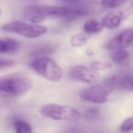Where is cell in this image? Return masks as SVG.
<instances>
[{"instance_id":"obj_17","label":"cell","mask_w":133,"mask_h":133,"mask_svg":"<svg viewBox=\"0 0 133 133\" xmlns=\"http://www.w3.org/2000/svg\"><path fill=\"white\" fill-rule=\"evenodd\" d=\"M125 1L126 0H102L101 6L104 9H111L118 6Z\"/></svg>"},{"instance_id":"obj_5","label":"cell","mask_w":133,"mask_h":133,"mask_svg":"<svg viewBox=\"0 0 133 133\" xmlns=\"http://www.w3.org/2000/svg\"><path fill=\"white\" fill-rule=\"evenodd\" d=\"M40 113L45 118L54 120H75L81 117L77 108L69 105L46 104L40 109Z\"/></svg>"},{"instance_id":"obj_18","label":"cell","mask_w":133,"mask_h":133,"mask_svg":"<svg viewBox=\"0 0 133 133\" xmlns=\"http://www.w3.org/2000/svg\"><path fill=\"white\" fill-rule=\"evenodd\" d=\"M133 129V118L132 117H129L127 119H125L121 123L119 127V130L122 133H129L132 131Z\"/></svg>"},{"instance_id":"obj_4","label":"cell","mask_w":133,"mask_h":133,"mask_svg":"<svg viewBox=\"0 0 133 133\" xmlns=\"http://www.w3.org/2000/svg\"><path fill=\"white\" fill-rule=\"evenodd\" d=\"M30 68L38 75L50 81L57 82L62 79L63 69L52 58L48 57H38L30 62Z\"/></svg>"},{"instance_id":"obj_14","label":"cell","mask_w":133,"mask_h":133,"mask_svg":"<svg viewBox=\"0 0 133 133\" xmlns=\"http://www.w3.org/2000/svg\"><path fill=\"white\" fill-rule=\"evenodd\" d=\"M16 133H32V128L28 122L23 119H16L14 121Z\"/></svg>"},{"instance_id":"obj_13","label":"cell","mask_w":133,"mask_h":133,"mask_svg":"<svg viewBox=\"0 0 133 133\" xmlns=\"http://www.w3.org/2000/svg\"><path fill=\"white\" fill-rule=\"evenodd\" d=\"M111 57L116 63H123L129 59V53L127 49H118L111 51Z\"/></svg>"},{"instance_id":"obj_15","label":"cell","mask_w":133,"mask_h":133,"mask_svg":"<svg viewBox=\"0 0 133 133\" xmlns=\"http://www.w3.org/2000/svg\"><path fill=\"white\" fill-rule=\"evenodd\" d=\"M88 41V37L86 34H77L74 35L70 39V44L72 45V46L75 48H78V46H83L84 44H86Z\"/></svg>"},{"instance_id":"obj_11","label":"cell","mask_w":133,"mask_h":133,"mask_svg":"<svg viewBox=\"0 0 133 133\" xmlns=\"http://www.w3.org/2000/svg\"><path fill=\"white\" fill-rule=\"evenodd\" d=\"M118 89L129 92L132 91V75L130 73L118 75Z\"/></svg>"},{"instance_id":"obj_20","label":"cell","mask_w":133,"mask_h":133,"mask_svg":"<svg viewBox=\"0 0 133 133\" xmlns=\"http://www.w3.org/2000/svg\"><path fill=\"white\" fill-rule=\"evenodd\" d=\"M15 64V62L12 60L6 58H0V69H4V68H8Z\"/></svg>"},{"instance_id":"obj_21","label":"cell","mask_w":133,"mask_h":133,"mask_svg":"<svg viewBox=\"0 0 133 133\" xmlns=\"http://www.w3.org/2000/svg\"><path fill=\"white\" fill-rule=\"evenodd\" d=\"M65 133H82V130L78 128H72V129H69V130H66Z\"/></svg>"},{"instance_id":"obj_12","label":"cell","mask_w":133,"mask_h":133,"mask_svg":"<svg viewBox=\"0 0 133 133\" xmlns=\"http://www.w3.org/2000/svg\"><path fill=\"white\" fill-rule=\"evenodd\" d=\"M102 28H102V26H101V24H100L99 21H98L97 19H94V18L87 20L83 26L84 31L88 34L98 33V32H99Z\"/></svg>"},{"instance_id":"obj_16","label":"cell","mask_w":133,"mask_h":133,"mask_svg":"<svg viewBox=\"0 0 133 133\" xmlns=\"http://www.w3.org/2000/svg\"><path fill=\"white\" fill-rule=\"evenodd\" d=\"M55 50V48H53L52 46L50 45H46V46H41L39 48H36L32 53H30V56H43L45 57L44 55H46V54H50Z\"/></svg>"},{"instance_id":"obj_22","label":"cell","mask_w":133,"mask_h":133,"mask_svg":"<svg viewBox=\"0 0 133 133\" xmlns=\"http://www.w3.org/2000/svg\"><path fill=\"white\" fill-rule=\"evenodd\" d=\"M66 1H78V0H66Z\"/></svg>"},{"instance_id":"obj_2","label":"cell","mask_w":133,"mask_h":133,"mask_svg":"<svg viewBox=\"0 0 133 133\" xmlns=\"http://www.w3.org/2000/svg\"><path fill=\"white\" fill-rule=\"evenodd\" d=\"M32 89V81L23 73L0 77V93L12 97L23 96Z\"/></svg>"},{"instance_id":"obj_9","label":"cell","mask_w":133,"mask_h":133,"mask_svg":"<svg viewBox=\"0 0 133 133\" xmlns=\"http://www.w3.org/2000/svg\"><path fill=\"white\" fill-rule=\"evenodd\" d=\"M124 19V14L121 11H112L108 13L100 21L102 28L108 29L117 28Z\"/></svg>"},{"instance_id":"obj_10","label":"cell","mask_w":133,"mask_h":133,"mask_svg":"<svg viewBox=\"0 0 133 133\" xmlns=\"http://www.w3.org/2000/svg\"><path fill=\"white\" fill-rule=\"evenodd\" d=\"M19 43L12 38H0V54L15 53L18 50Z\"/></svg>"},{"instance_id":"obj_8","label":"cell","mask_w":133,"mask_h":133,"mask_svg":"<svg viewBox=\"0 0 133 133\" xmlns=\"http://www.w3.org/2000/svg\"><path fill=\"white\" fill-rule=\"evenodd\" d=\"M132 36L133 33L131 28L123 30L118 35H117L114 38L109 40L106 48L110 52L118 49H127V48H129V45L131 44Z\"/></svg>"},{"instance_id":"obj_6","label":"cell","mask_w":133,"mask_h":133,"mask_svg":"<svg viewBox=\"0 0 133 133\" xmlns=\"http://www.w3.org/2000/svg\"><path fill=\"white\" fill-rule=\"evenodd\" d=\"M1 29L5 32L17 34L28 38H36L48 32V28L39 24H28L22 21H12L3 25Z\"/></svg>"},{"instance_id":"obj_3","label":"cell","mask_w":133,"mask_h":133,"mask_svg":"<svg viewBox=\"0 0 133 133\" xmlns=\"http://www.w3.org/2000/svg\"><path fill=\"white\" fill-rule=\"evenodd\" d=\"M116 89H118V75L84 89L80 92V98L93 103H105L109 100V95Z\"/></svg>"},{"instance_id":"obj_1","label":"cell","mask_w":133,"mask_h":133,"mask_svg":"<svg viewBox=\"0 0 133 133\" xmlns=\"http://www.w3.org/2000/svg\"><path fill=\"white\" fill-rule=\"evenodd\" d=\"M88 12L84 9L59 6H32L26 8L25 15L33 24H38L46 17H76L85 16Z\"/></svg>"},{"instance_id":"obj_7","label":"cell","mask_w":133,"mask_h":133,"mask_svg":"<svg viewBox=\"0 0 133 133\" xmlns=\"http://www.w3.org/2000/svg\"><path fill=\"white\" fill-rule=\"evenodd\" d=\"M100 71L92 65H78L73 66L69 71V77L73 80L84 83H94L100 78Z\"/></svg>"},{"instance_id":"obj_19","label":"cell","mask_w":133,"mask_h":133,"mask_svg":"<svg viewBox=\"0 0 133 133\" xmlns=\"http://www.w3.org/2000/svg\"><path fill=\"white\" fill-rule=\"evenodd\" d=\"M100 116V109L97 108H89L85 111V117L87 119H97Z\"/></svg>"}]
</instances>
